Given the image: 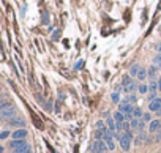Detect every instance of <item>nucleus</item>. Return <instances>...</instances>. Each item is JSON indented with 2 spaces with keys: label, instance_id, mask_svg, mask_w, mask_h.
Wrapping results in <instances>:
<instances>
[{
  "label": "nucleus",
  "instance_id": "obj_1",
  "mask_svg": "<svg viewBox=\"0 0 161 153\" xmlns=\"http://www.w3.org/2000/svg\"><path fill=\"white\" fill-rule=\"evenodd\" d=\"M10 148H11L14 153H21V151H24V150H27V148H30V147H29V144L26 142V139H22V141L13 139V141L10 142Z\"/></svg>",
  "mask_w": 161,
  "mask_h": 153
},
{
  "label": "nucleus",
  "instance_id": "obj_2",
  "mask_svg": "<svg viewBox=\"0 0 161 153\" xmlns=\"http://www.w3.org/2000/svg\"><path fill=\"white\" fill-rule=\"evenodd\" d=\"M107 150L109 148H107V145H106L104 141H95L93 144H92V147H90L92 153H106Z\"/></svg>",
  "mask_w": 161,
  "mask_h": 153
},
{
  "label": "nucleus",
  "instance_id": "obj_3",
  "mask_svg": "<svg viewBox=\"0 0 161 153\" xmlns=\"http://www.w3.org/2000/svg\"><path fill=\"white\" fill-rule=\"evenodd\" d=\"M133 109H134V104H130L128 101H126V98L122 101V103H119V111H120L123 115H126V114H133Z\"/></svg>",
  "mask_w": 161,
  "mask_h": 153
},
{
  "label": "nucleus",
  "instance_id": "obj_4",
  "mask_svg": "<svg viewBox=\"0 0 161 153\" xmlns=\"http://www.w3.org/2000/svg\"><path fill=\"white\" fill-rule=\"evenodd\" d=\"M14 115H16V109L14 108H7V109H3L2 112H0V120H11V118H14Z\"/></svg>",
  "mask_w": 161,
  "mask_h": 153
},
{
  "label": "nucleus",
  "instance_id": "obj_5",
  "mask_svg": "<svg viewBox=\"0 0 161 153\" xmlns=\"http://www.w3.org/2000/svg\"><path fill=\"white\" fill-rule=\"evenodd\" d=\"M149 111L150 112H155V114H161V98H156L153 101H150L149 103Z\"/></svg>",
  "mask_w": 161,
  "mask_h": 153
},
{
  "label": "nucleus",
  "instance_id": "obj_6",
  "mask_svg": "<svg viewBox=\"0 0 161 153\" xmlns=\"http://www.w3.org/2000/svg\"><path fill=\"white\" fill-rule=\"evenodd\" d=\"M159 128H161V120L156 118V120H152V122H150L147 131H149V134H153V133H158Z\"/></svg>",
  "mask_w": 161,
  "mask_h": 153
},
{
  "label": "nucleus",
  "instance_id": "obj_7",
  "mask_svg": "<svg viewBox=\"0 0 161 153\" xmlns=\"http://www.w3.org/2000/svg\"><path fill=\"white\" fill-rule=\"evenodd\" d=\"M26 136H27V130H24V128H19V130H16V131L11 134V137H13V139H16V141H22V139H26Z\"/></svg>",
  "mask_w": 161,
  "mask_h": 153
},
{
  "label": "nucleus",
  "instance_id": "obj_8",
  "mask_svg": "<svg viewBox=\"0 0 161 153\" xmlns=\"http://www.w3.org/2000/svg\"><path fill=\"white\" fill-rule=\"evenodd\" d=\"M8 125L16 126V128H24L26 122H24V118H11V120H8Z\"/></svg>",
  "mask_w": 161,
  "mask_h": 153
},
{
  "label": "nucleus",
  "instance_id": "obj_9",
  "mask_svg": "<svg viewBox=\"0 0 161 153\" xmlns=\"http://www.w3.org/2000/svg\"><path fill=\"white\" fill-rule=\"evenodd\" d=\"M106 126H107V130H109V131H112V133H116V131H117V122L114 120V117H109V118H107Z\"/></svg>",
  "mask_w": 161,
  "mask_h": 153
},
{
  "label": "nucleus",
  "instance_id": "obj_10",
  "mask_svg": "<svg viewBox=\"0 0 161 153\" xmlns=\"http://www.w3.org/2000/svg\"><path fill=\"white\" fill-rule=\"evenodd\" d=\"M147 78H149V71H147L145 68H142V66H141L139 73H137V79H139V81H145Z\"/></svg>",
  "mask_w": 161,
  "mask_h": 153
},
{
  "label": "nucleus",
  "instance_id": "obj_11",
  "mask_svg": "<svg viewBox=\"0 0 161 153\" xmlns=\"http://www.w3.org/2000/svg\"><path fill=\"white\" fill-rule=\"evenodd\" d=\"M139 69H141V66L137 65V63L131 65V68H130V76H131V78H137V73H139Z\"/></svg>",
  "mask_w": 161,
  "mask_h": 153
},
{
  "label": "nucleus",
  "instance_id": "obj_12",
  "mask_svg": "<svg viewBox=\"0 0 161 153\" xmlns=\"http://www.w3.org/2000/svg\"><path fill=\"white\" fill-rule=\"evenodd\" d=\"M147 71H149V78H150V81H155L156 73H158V66H155V65H153V66H150Z\"/></svg>",
  "mask_w": 161,
  "mask_h": 153
},
{
  "label": "nucleus",
  "instance_id": "obj_13",
  "mask_svg": "<svg viewBox=\"0 0 161 153\" xmlns=\"http://www.w3.org/2000/svg\"><path fill=\"white\" fill-rule=\"evenodd\" d=\"M142 115H144V112H142V109H141V108H134V109H133V118L141 120V118H142Z\"/></svg>",
  "mask_w": 161,
  "mask_h": 153
},
{
  "label": "nucleus",
  "instance_id": "obj_14",
  "mask_svg": "<svg viewBox=\"0 0 161 153\" xmlns=\"http://www.w3.org/2000/svg\"><path fill=\"white\" fill-rule=\"evenodd\" d=\"M114 120H116L117 123H122V122H125V115L120 111H117L116 114H114Z\"/></svg>",
  "mask_w": 161,
  "mask_h": 153
},
{
  "label": "nucleus",
  "instance_id": "obj_15",
  "mask_svg": "<svg viewBox=\"0 0 161 153\" xmlns=\"http://www.w3.org/2000/svg\"><path fill=\"white\" fill-rule=\"evenodd\" d=\"M137 87H139V85H137L136 82H131L130 85H126V87H125V93H133Z\"/></svg>",
  "mask_w": 161,
  "mask_h": 153
},
{
  "label": "nucleus",
  "instance_id": "obj_16",
  "mask_svg": "<svg viewBox=\"0 0 161 153\" xmlns=\"http://www.w3.org/2000/svg\"><path fill=\"white\" fill-rule=\"evenodd\" d=\"M126 101H128L130 104H136V103H137V96H136L134 93H131V95L126 96Z\"/></svg>",
  "mask_w": 161,
  "mask_h": 153
},
{
  "label": "nucleus",
  "instance_id": "obj_17",
  "mask_svg": "<svg viewBox=\"0 0 161 153\" xmlns=\"http://www.w3.org/2000/svg\"><path fill=\"white\" fill-rule=\"evenodd\" d=\"M156 90H158V82H156V81H150L149 92H156Z\"/></svg>",
  "mask_w": 161,
  "mask_h": 153
},
{
  "label": "nucleus",
  "instance_id": "obj_18",
  "mask_svg": "<svg viewBox=\"0 0 161 153\" xmlns=\"http://www.w3.org/2000/svg\"><path fill=\"white\" fill-rule=\"evenodd\" d=\"M97 130H101V131L106 130V123H104L103 120H98V122H97Z\"/></svg>",
  "mask_w": 161,
  "mask_h": 153
},
{
  "label": "nucleus",
  "instance_id": "obj_19",
  "mask_svg": "<svg viewBox=\"0 0 161 153\" xmlns=\"http://www.w3.org/2000/svg\"><path fill=\"white\" fill-rule=\"evenodd\" d=\"M139 93H142V95L149 93V85H145V84H141V85H139Z\"/></svg>",
  "mask_w": 161,
  "mask_h": 153
},
{
  "label": "nucleus",
  "instance_id": "obj_20",
  "mask_svg": "<svg viewBox=\"0 0 161 153\" xmlns=\"http://www.w3.org/2000/svg\"><path fill=\"white\" fill-rule=\"evenodd\" d=\"M7 108H11V104L8 103V101H0V112H2L3 109H7Z\"/></svg>",
  "mask_w": 161,
  "mask_h": 153
},
{
  "label": "nucleus",
  "instance_id": "obj_21",
  "mask_svg": "<svg viewBox=\"0 0 161 153\" xmlns=\"http://www.w3.org/2000/svg\"><path fill=\"white\" fill-rule=\"evenodd\" d=\"M142 122H152V112H145L142 115Z\"/></svg>",
  "mask_w": 161,
  "mask_h": 153
},
{
  "label": "nucleus",
  "instance_id": "obj_22",
  "mask_svg": "<svg viewBox=\"0 0 161 153\" xmlns=\"http://www.w3.org/2000/svg\"><path fill=\"white\" fill-rule=\"evenodd\" d=\"M122 82H123V85H125V87H126V85H130V84H131V76H125Z\"/></svg>",
  "mask_w": 161,
  "mask_h": 153
},
{
  "label": "nucleus",
  "instance_id": "obj_23",
  "mask_svg": "<svg viewBox=\"0 0 161 153\" xmlns=\"http://www.w3.org/2000/svg\"><path fill=\"white\" fill-rule=\"evenodd\" d=\"M153 63H155V65L161 63V52H158V54H156V57L153 59Z\"/></svg>",
  "mask_w": 161,
  "mask_h": 153
},
{
  "label": "nucleus",
  "instance_id": "obj_24",
  "mask_svg": "<svg viewBox=\"0 0 161 153\" xmlns=\"http://www.w3.org/2000/svg\"><path fill=\"white\" fill-rule=\"evenodd\" d=\"M156 98H158V96H156V92H150V93H149V99H150V101H153V99H156ZM150 101H149V103H150Z\"/></svg>",
  "mask_w": 161,
  "mask_h": 153
},
{
  "label": "nucleus",
  "instance_id": "obj_25",
  "mask_svg": "<svg viewBox=\"0 0 161 153\" xmlns=\"http://www.w3.org/2000/svg\"><path fill=\"white\" fill-rule=\"evenodd\" d=\"M8 136H10V131H3V133H0V139H2V141H5Z\"/></svg>",
  "mask_w": 161,
  "mask_h": 153
},
{
  "label": "nucleus",
  "instance_id": "obj_26",
  "mask_svg": "<svg viewBox=\"0 0 161 153\" xmlns=\"http://www.w3.org/2000/svg\"><path fill=\"white\" fill-rule=\"evenodd\" d=\"M112 101H114V103H119V93L117 92L112 93Z\"/></svg>",
  "mask_w": 161,
  "mask_h": 153
},
{
  "label": "nucleus",
  "instance_id": "obj_27",
  "mask_svg": "<svg viewBox=\"0 0 161 153\" xmlns=\"http://www.w3.org/2000/svg\"><path fill=\"white\" fill-rule=\"evenodd\" d=\"M155 141H156V142H158V141H161V128H159V131H158V134H156V139H155Z\"/></svg>",
  "mask_w": 161,
  "mask_h": 153
},
{
  "label": "nucleus",
  "instance_id": "obj_28",
  "mask_svg": "<svg viewBox=\"0 0 161 153\" xmlns=\"http://www.w3.org/2000/svg\"><path fill=\"white\" fill-rule=\"evenodd\" d=\"M158 90L161 92V76H159V79H158Z\"/></svg>",
  "mask_w": 161,
  "mask_h": 153
},
{
  "label": "nucleus",
  "instance_id": "obj_29",
  "mask_svg": "<svg viewBox=\"0 0 161 153\" xmlns=\"http://www.w3.org/2000/svg\"><path fill=\"white\" fill-rule=\"evenodd\" d=\"M156 50H158V52H161V43L156 44Z\"/></svg>",
  "mask_w": 161,
  "mask_h": 153
},
{
  "label": "nucleus",
  "instance_id": "obj_30",
  "mask_svg": "<svg viewBox=\"0 0 161 153\" xmlns=\"http://www.w3.org/2000/svg\"><path fill=\"white\" fill-rule=\"evenodd\" d=\"M21 153H32V151H30V148H27V150H24V151H21Z\"/></svg>",
  "mask_w": 161,
  "mask_h": 153
},
{
  "label": "nucleus",
  "instance_id": "obj_31",
  "mask_svg": "<svg viewBox=\"0 0 161 153\" xmlns=\"http://www.w3.org/2000/svg\"><path fill=\"white\" fill-rule=\"evenodd\" d=\"M158 69H161V63H158Z\"/></svg>",
  "mask_w": 161,
  "mask_h": 153
},
{
  "label": "nucleus",
  "instance_id": "obj_32",
  "mask_svg": "<svg viewBox=\"0 0 161 153\" xmlns=\"http://www.w3.org/2000/svg\"><path fill=\"white\" fill-rule=\"evenodd\" d=\"M2 151H3V148H2V147H0V153H2Z\"/></svg>",
  "mask_w": 161,
  "mask_h": 153
}]
</instances>
